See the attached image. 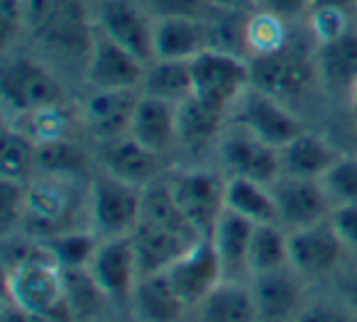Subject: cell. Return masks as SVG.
I'll use <instances>...</instances> for the list:
<instances>
[{
	"label": "cell",
	"mask_w": 357,
	"mask_h": 322,
	"mask_svg": "<svg viewBox=\"0 0 357 322\" xmlns=\"http://www.w3.org/2000/svg\"><path fill=\"white\" fill-rule=\"evenodd\" d=\"M25 35L66 59L86 61L96 42V17L86 0H25Z\"/></svg>",
	"instance_id": "1"
},
{
	"label": "cell",
	"mask_w": 357,
	"mask_h": 322,
	"mask_svg": "<svg viewBox=\"0 0 357 322\" xmlns=\"http://www.w3.org/2000/svg\"><path fill=\"white\" fill-rule=\"evenodd\" d=\"M6 298L45 322H74L66 305L61 266L40 239L30 257L6 266Z\"/></svg>",
	"instance_id": "2"
},
{
	"label": "cell",
	"mask_w": 357,
	"mask_h": 322,
	"mask_svg": "<svg viewBox=\"0 0 357 322\" xmlns=\"http://www.w3.org/2000/svg\"><path fill=\"white\" fill-rule=\"evenodd\" d=\"M248 61L252 88L262 90V93L272 95L287 105L308 95L313 86H321L313 42L291 37V42L282 49Z\"/></svg>",
	"instance_id": "3"
},
{
	"label": "cell",
	"mask_w": 357,
	"mask_h": 322,
	"mask_svg": "<svg viewBox=\"0 0 357 322\" xmlns=\"http://www.w3.org/2000/svg\"><path fill=\"white\" fill-rule=\"evenodd\" d=\"M0 95L3 105L17 118L66 105L64 83L56 79L50 66L27 54L6 59L0 74Z\"/></svg>",
	"instance_id": "4"
},
{
	"label": "cell",
	"mask_w": 357,
	"mask_h": 322,
	"mask_svg": "<svg viewBox=\"0 0 357 322\" xmlns=\"http://www.w3.org/2000/svg\"><path fill=\"white\" fill-rule=\"evenodd\" d=\"M191 81H194V98L228 113L243 98L245 90L252 86L250 79V61L243 54L225 49H206L191 61Z\"/></svg>",
	"instance_id": "5"
},
{
	"label": "cell",
	"mask_w": 357,
	"mask_h": 322,
	"mask_svg": "<svg viewBox=\"0 0 357 322\" xmlns=\"http://www.w3.org/2000/svg\"><path fill=\"white\" fill-rule=\"evenodd\" d=\"M86 213L89 225L108 237H128L135 232L142 215V188L118 181L115 176L100 171L86 191Z\"/></svg>",
	"instance_id": "6"
},
{
	"label": "cell",
	"mask_w": 357,
	"mask_h": 322,
	"mask_svg": "<svg viewBox=\"0 0 357 322\" xmlns=\"http://www.w3.org/2000/svg\"><path fill=\"white\" fill-rule=\"evenodd\" d=\"M96 30L137 56L142 64L154 59V15L142 0H96Z\"/></svg>",
	"instance_id": "7"
},
{
	"label": "cell",
	"mask_w": 357,
	"mask_h": 322,
	"mask_svg": "<svg viewBox=\"0 0 357 322\" xmlns=\"http://www.w3.org/2000/svg\"><path fill=\"white\" fill-rule=\"evenodd\" d=\"M228 122L248 129L252 137L262 139L264 144L277 149H282L284 144H289L296 134L306 129L301 120L289 110L287 103L252 88V86L233 105Z\"/></svg>",
	"instance_id": "8"
},
{
	"label": "cell",
	"mask_w": 357,
	"mask_h": 322,
	"mask_svg": "<svg viewBox=\"0 0 357 322\" xmlns=\"http://www.w3.org/2000/svg\"><path fill=\"white\" fill-rule=\"evenodd\" d=\"M169 188L201 237H208L225 210V176L208 169H186L169 179Z\"/></svg>",
	"instance_id": "9"
},
{
	"label": "cell",
	"mask_w": 357,
	"mask_h": 322,
	"mask_svg": "<svg viewBox=\"0 0 357 322\" xmlns=\"http://www.w3.org/2000/svg\"><path fill=\"white\" fill-rule=\"evenodd\" d=\"M71 184L74 179L45 176L37 184L27 186V210L22 227H30L40 234V239L76 227V195Z\"/></svg>",
	"instance_id": "10"
},
{
	"label": "cell",
	"mask_w": 357,
	"mask_h": 322,
	"mask_svg": "<svg viewBox=\"0 0 357 322\" xmlns=\"http://www.w3.org/2000/svg\"><path fill=\"white\" fill-rule=\"evenodd\" d=\"M215 147H218L225 176H243V179H252L267 186H272L282 176L279 149L252 137L248 129L238 124L230 122Z\"/></svg>",
	"instance_id": "11"
},
{
	"label": "cell",
	"mask_w": 357,
	"mask_h": 322,
	"mask_svg": "<svg viewBox=\"0 0 357 322\" xmlns=\"http://www.w3.org/2000/svg\"><path fill=\"white\" fill-rule=\"evenodd\" d=\"M345 254L347 249L337 237L331 218L289 232V268H294L301 278L331 276Z\"/></svg>",
	"instance_id": "12"
},
{
	"label": "cell",
	"mask_w": 357,
	"mask_h": 322,
	"mask_svg": "<svg viewBox=\"0 0 357 322\" xmlns=\"http://www.w3.org/2000/svg\"><path fill=\"white\" fill-rule=\"evenodd\" d=\"M144 66L137 56L96 30V42L84 61V83L91 90H139Z\"/></svg>",
	"instance_id": "13"
},
{
	"label": "cell",
	"mask_w": 357,
	"mask_h": 322,
	"mask_svg": "<svg viewBox=\"0 0 357 322\" xmlns=\"http://www.w3.org/2000/svg\"><path fill=\"white\" fill-rule=\"evenodd\" d=\"M272 193L277 203L279 225L287 232L323 223L333 213V203L321 181L279 176L272 184Z\"/></svg>",
	"instance_id": "14"
},
{
	"label": "cell",
	"mask_w": 357,
	"mask_h": 322,
	"mask_svg": "<svg viewBox=\"0 0 357 322\" xmlns=\"http://www.w3.org/2000/svg\"><path fill=\"white\" fill-rule=\"evenodd\" d=\"M89 271L93 273L96 283L103 288V293L110 300H132L135 286L139 281V266L132 237L128 234V237L100 239L98 252H96L93 261L89 264Z\"/></svg>",
	"instance_id": "15"
},
{
	"label": "cell",
	"mask_w": 357,
	"mask_h": 322,
	"mask_svg": "<svg viewBox=\"0 0 357 322\" xmlns=\"http://www.w3.org/2000/svg\"><path fill=\"white\" fill-rule=\"evenodd\" d=\"M139 95L142 90H91L81 108V122L100 144L125 137Z\"/></svg>",
	"instance_id": "16"
},
{
	"label": "cell",
	"mask_w": 357,
	"mask_h": 322,
	"mask_svg": "<svg viewBox=\"0 0 357 322\" xmlns=\"http://www.w3.org/2000/svg\"><path fill=\"white\" fill-rule=\"evenodd\" d=\"M189 307H196L220 281L223 268L208 237L199 239L169 271H164Z\"/></svg>",
	"instance_id": "17"
},
{
	"label": "cell",
	"mask_w": 357,
	"mask_h": 322,
	"mask_svg": "<svg viewBox=\"0 0 357 322\" xmlns=\"http://www.w3.org/2000/svg\"><path fill=\"white\" fill-rule=\"evenodd\" d=\"M259 322H289L303 307V278L294 268L250 278Z\"/></svg>",
	"instance_id": "18"
},
{
	"label": "cell",
	"mask_w": 357,
	"mask_h": 322,
	"mask_svg": "<svg viewBox=\"0 0 357 322\" xmlns=\"http://www.w3.org/2000/svg\"><path fill=\"white\" fill-rule=\"evenodd\" d=\"M100 166L105 174L115 176L118 181H125L137 188H147L152 181L162 179V154H154L144 149L139 142H135L130 134L113 142H103L100 152Z\"/></svg>",
	"instance_id": "19"
},
{
	"label": "cell",
	"mask_w": 357,
	"mask_h": 322,
	"mask_svg": "<svg viewBox=\"0 0 357 322\" xmlns=\"http://www.w3.org/2000/svg\"><path fill=\"white\" fill-rule=\"evenodd\" d=\"M252 232L255 223H250L248 218L233 213V210H223V215L208 234L211 244L215 249V257L220 261V268H223V278H230V281L250 278L248 257Z\"/></svg>",
	"instance_id": "20"
},
{
	"label": "cell",
	"mask_w": 357,
	"mask_h": 322,
	"mask_svg": "<svg viewBox=\"0 0 357 322\" xmlns=\"http://www.w3.org/2000/svg\"><path fill=\"white\" fill-rule=\"evenodd\" d=\"M340 149L326 139L323 134L303 129L301 134L284 144L279 149V164H282V176H294V179H313L321 181L326 171L340 159Z\"/></svg>",
	"instance_id": "21"
},
{
	"label": "cell",
	"mask_w": 357,
	"mask_h": 322,
	"mask_svg": "<svg viewBox=\"0 0 357 322\" xmlns=\"http://www.w3.org/2000/svg\"><path fill=\"white\" fill-rule=\"evenodd\" d=\"M318 81L331 93H347L357 88V27L316 45Z\"/></svg>",
	"instance_id": "22"
},
{
	"label": "cell",
	"mask_w": 357,
	"mask_h": 322,
	"mask_svg": "<svg viewBox=\"0 0 357 322\" xmlns=\"http://www.w3.org/2000/svg\"><path fill=\"white\" fill-rule=\"evenodd\" d=\"M206 49H211L208 20L162 17L154 22V59L194 61Z\"/></svg>",
	"instance_id": "23"
},
{
	"label": "cell",
	"mask_w": 357,
	"mask_h": 322,
	"mask_svg": "<svg viewBox=\"0 0 357 322\" xmlns=\"http://www.w3.org/2000/svg\"><path fill=\"white\" fill-rule=\"evenodd\" d=\"M130 137L154 154H167L176 144V105L167 100L139 95L130 122Z\"/></svg>",
	"instance_id": "24"
},
{
	"label": "cell",
	"mask_w": 357,
	"mask_h": 322,
	"mask_svg": "<svg viewBox=\"0 0 357 322\" xmlns=\"http://www.w3.org/2000/svg\"><path fill=\"white\" fill-rule=\"evenodd\" d=\"M228 127V113L204 103L199 98H186L176 105V144L191 152L218 144Z\"/></svg>",
	"instance_id": "25"
},
{
	"label": "cell",
	"mask_w": 357,
	"mask_h": 322,
	"mask_svg": "<svg viewBox=\"0 0 357 322\" xmlns=\"http://www.w3.org/2000/svg\"><path fill=\"white\" fill-rule=\"evenodd\" d=\"M130 237H132L135 254H137L139 276L169 271L196 244L191 239L178 237V234L169 232V230L154 227V225L147 223H139Z\"/></svg>",
	"instance_id": "26"
},
{
	"label": "cell",
	"mask_w": 357,
	"mask_h": 322,
	"mask_svg": "<svg viewBox=\"0 0 357 322\" xmlns=\"http://www.w3.org/2000/svg\"><path fill=\"white\" fill-rule=\"evenodd\" d=\"M196 312L201 322H259L250 283L230 278H223L196 305Z\"/></svg>",
	"instance_id": "27"
},
{
	"label": "cell",
	"mask_w": 357,
	"mask_h": 322,
	"mask_svg": "<svg viewBox=\"0 0 357 322\" xmlns=\"http://www.w3.org/2000/svg\"><path fill=\"white\" fill-rule=\"evenodd\" d=\"M132 303L144 322H178L189 310V305L172 286L167 273L139 276L132 293Z\"/></svg>",
	"instance_id": "28"
},
{
	"label": "cell",
	"mask_w": 357,
	"mask_h": 322,
	"mask_svg": "<svg viewBox=\"0 0 357 322\" xmlns=\"http://www.w3.org/2000/svg\"><path fill=\"white\" fill-rule=\"evenodd\" d=\"M139 223L169 230V232L191 239V242L204 239L176 205L172 188H169V179H157L147 188H142V215H139Z\"/></svg>",
	"instance_id": "29"
},
{
	"label": "cell",
	"mask_w": 357,
	"mask_h": 322,
	"mask_svg": "<svg viewBox=\"0 0 357 322\" xmlns=\"http://www.w3.org/2000/svg\"><path fill=\"white\" fill-rule=\"evenodd\" d=\"M225 210H233L255 225L279 223L272 186L243 176H225Z\"/></svg>",
	"instance_id": "30"
},
{
	"label": "cell",
	"mask_w": 357,
	"mask_h": 322,
	"mask_svg": "<svg viewBox=\"0 0 357 322\" xmlns=\"http://www.w3.org/2000/svg\"><path fill=\"white\" fill-rule=\"evenodd\" d=\"M144 95L167 100V103H184L194 93L191 81V61L174 59H152L144 66V79L139 86Z\"/></svg>",
	"instance_id": "31"
},
{
	"label": "cell",
	"mask_w": 357,
	"mask_h": 322,
	"mask_svg": "<svg viewBox=\"0 0 357 322\" xmlns=\"http://www.w3.org/2000/svg\"><path fill=\"white\" fill-rule=\"evenodd\" d=\"M291 22L257 8L243 20V54L248 59L272 54L291 42Z\"/></svg>",
	"instance_id": "32"
},
{
	"label": "cell",
	"mask_w": 357,
	"mask_h": 322,
	"mask_svg": "<svg viewBox=\"0 0 357 322\" xmlns=\"http://www.w3.org/2000/svg\"><path fill=\"white\" fill-rule=\"evenodd\" d=\"M250 278L289 268V232L279 223L255 225L248 257Z\"/></svg>",
	"instance_id": "33"
},
{
	"label": "cell",
	"mask_w": 357,
	"mask_h": 322,
	"mask_svg": "<svg viewBox=\"0 0 357 322\" xmlns=\"http://www.w3.org/2000/svg\"><path fill=\"white\" fill-rule=\"evenodd\" d=\"M100 239L103 237L89 225V227L64 230V232L52 234V237L40 239V242L45 244L47 252L52 254V259L61 268H79V266H89L93 261Z\"/></svg>",
	"instance_id": "34"
},
{
	"label": "cell",
	"mask_w": 357,
	"mask_h": 322,
	"mask_svg": "<svg viewBox=\"0 0 357 322\" xmlns=\"http://www.w3.org/2000/svg\"><path fill=\"white\" fill-rule=\"evenodd\" d=\"M61 276H64V296L66 305H69L74 322L91 320L100 312L105 300H110L103 293V288L96 283L93 273L89 271V266L79 268H61Z\"/></svg>",
	"instance_id": "35"
},
{
	"label": "cell",
	"mask_w": 357,
	"mask_h": 322,
	"mask_svg": "<svg viewBox=\"0 0 357 322\" xmlns=\"http://www.w3.org/2000/svg\"><path fill=\"white\" fill-rule=\"evenodd\" d=\"M37 171L45 176L76 179L81 171H86V152L76 147L69 137L37 142Z\"/></svg>",
	"instance_id": "36"
},
{
	"label": "cell",
	"mask_w": 357,
	"mask_h": 322,
	"mask_svg": "<svg viewBox=\"0 0 357 322\" xmlns=\"http://www.w3.org/2000/svg\"><path fill=\"white\" fill-rule=\"evenodd\" d=\"M37 171V142L15 124L3 134V176L25 181Z\"/></svg>",
	"instance_id": "37"
},
{
	"label": "cell",
	"mask_w": 357,
	"mask_h": 322,
	"mask_svg": "<svg viewBox=\"0 0 357 322\" xmlns=\"http://www.w3.org/2000/svg\"><path fill=\"white\" fill-rule=\"evenodd\" d=\"M321 184L331 198L333 208L357 203V156L340 154V159L326 171Z\"/></svg>",
	"instance_id": "38"
},
{
	"label": "cell",
	"mask_w": 357,
	"mask_h": 322,
	"mask_svg": "<svg viewBox=\"0 0 357 322\" xmlns=\"http://www.w3.org/2000/svg\"><path fill=\"white\" fill-rule=\"evenodd\" d=\"M27 210V186L25 181L6 179L0 181V227L6 234H13L22 227Z\"/></svg>",
	"instance_id": "39"
},
{
	"label": "cell",
	"mask_w": 357,
	"mask_h": 322,
	"mask_svg": "<svg viewBox=\"0 0 357 322\" xmlns=\"http://www.w3.org/2000/svg\"><path fill=\"white\" fill-rule=\"evenodd\" d=\"M142 3L154 15V20H162V17H199V20H208L213 15L208 0H142Z\"/></svg>",
	"instance_id": "40"
},
{
	"label": "cell",
	"mask_w": 357,
	"mask_h": 322,
	"mask_svg": "<svg viewBox=\"0 0 357 322\" xmlns=\"http://www.w3.org/2000/svg\"><path fill=\"white\" fill-rule=\"evenodd\" d=\"M0 27H3V42L6 51L27 32L25 25V0H0Z\"/></svg>",
	"instance_id": "41"
},
{
	"label": "cell",
	"mask_w": 357,
	"mask_h": 322,
	"mask_svg": "<svg viewBox=\"0 0 357 322\" xmlns=\"http://www.w3.org/2000/svg\"><path fill=\"white\" fill-rule=\"evenodd\" d=\"M294 322H352V310L331 300H313L296 312Z\"/></svg>",
	"instance_id": "42"
},
{
	"label": "cell",
	"mask_w": 357,
	"mask_h": 322,
	"mask_svg": "<svg viewBox=\"0 0 357 322\" xmlns=\"http://www.w3.org/2000/svg\"><path fill=\"white\" fill-rule=\"evenodd\" d=\"M331 223H333V227H335L337 237L342 239L347 252L357 254V203L333 208Z\"/></svg>",
	"instance_id": "43"
},
{
	"label": "cell",
	"mask_w": 357,
	"mask_h": 322,
	"mask_svg": "<svg viewBox=\"0 0 357 322\" xmlns=\"http://www.w3.org/2000/svg\"><path fill=\"white\" fill-rule=\"evenodd\" d=\"M259 8L272 13V15L282 17V20L291 22V25H296V22L308 17L311 3H308V0H259Z\"/></svg>",
	"instance_id": "44"
},
{
	"label": "cell",
	"mask_w": 357,
	"mask_h": 322,
	"mask_svg": "<svg viewBox=\"0 0 357 322\" xmlns=\"http://www.w3.org/2000/svg\"><path fill=\"white\" fill-rule=\"evenodd\" d=\"M213 13H225V15H250L259 8V0H208Z\"/></svg>",
	"instance_id": "45"
},
{
	"label": "cell",
	"mask_w": 357,
	"mask_h": 322,
	"mask_svg": "<svg viewBox=\"0 0 357 322\" xmlns=\"http://www.w3.org/2000/svg\"><path fill=\"white\" fill-rule=\"evenodd\" d=\"M308 3H311V10L308 13L335 10V13H342V15H350V17H355V8H357V0H308Z\"/></svg>",
	"instance_id": "46"
},
{
	"label": "cell",
	"mask_w": 357,
	"mask_h": 322,
	"mask_svg": "<svg viewBox=\"0 0 357 322\" xmlns=\"http://www.w3.org/2000/svg\"><path fill=\"white\" fill-rule=\"evenodd\" d=\"M0 322H45V320L35 317L32 312L22 310L10 298H6V300H3V310H0Z\"/></svg>",
	"instance_id": "47"
},
{
	"label": "cell",
	"mask_w": 357,
	"mask_h": 322,
	"mask_svg": "<svg viewBox=\"0 0 357 322\" xmlns=\"http://www.w3.org/2000/svg\"><path fill=\"white\" fill-rule=\"evenodd\" d=\"M342 298H345V305L352 310V315L357 317V273L345 281V286H342Z\"/></svg>",
	"instance_id": "48"
},
{
	"label": "cell",
	"mask_w": 357,
	"mask_h": 322,
	"mask_svg": "<svg viewBox=\"0 0 357 322\" xmlns=\"http://www.w3.org/2000/svg\"><path fill=\"white\" fill-rule=\"evenodd\" d=\"M350 105H352V108H355V113H357V88L350 93Z\"/></svg>",
	"instance_id": "49"
},
{
	"label": "cell",
	"mask_w": 357,
	"mask_h": 322,
	"mask_svg": "<svg viewBox=\"0 0 357 322\" xmlns=\"http://www.w3.org/2000/svg\"><path fill=\"white\" fill-rule=\"evenodd\" d=\"M355 17H357V8H355Z\"/></svg>",
	"instance_id": "50"
}]
</instances>
